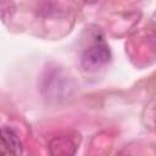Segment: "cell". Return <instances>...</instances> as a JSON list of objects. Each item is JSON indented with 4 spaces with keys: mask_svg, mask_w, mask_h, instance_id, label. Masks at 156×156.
I'll return each instance as SVG.
<instances>
[{
    "mask_svg": "<svg viewBox=\"0 0 156 156\" xmlns=\"http://www.w3.org/2000/svg\"><path fill=\"white\" fill-rule=\"evenodd\" d=\"M76 88L77 84L74 79L58 67L48 68L41 77V94L50 101L60 102L68 99Z\"/></svg>",
    "mask_w": 156,
    "mask_h": 156,
    "instance_id": "6da1fadb",
    "label": "cell"
},
{
    "mask_svg": "<svg viewBox=\"0 0 156 156\" xmlns=\"http://www.w3.org/2000/svg\"><path fill=\"white\" fill-rule=\"evenodd\" d=\"M111 52L104 41H99L88 48L82 55V66L85 71H96L110 61Z\"/></svg>",
    "mask_w": 156,
    "mask_h": 156,
    "instance_id": "7a4b0ae2",
    "label": "cell"
},
{
    "mask_svg": "<svg viewBox=\"0 0 156 156\" xmlns=\"http://www.w3.org/2000/svg\"><path fill=\"white\" fill-rule=\"evenodd\" d=\"M50 156H74L77 152V144L67 135L54 138L49 143Z\"/></svg>",
    "mask_w": 156,
    "mask_h": 156,
    "instance_id": "3957f363",
    "label": "cell"
},
{
    "mask_svg": "<svg viewBox=\"0 0 156 156\" xmlns=\"http://www.w3.org/2000/svg\"><path fill=\"white\" fill-rule=\"evenodd\" d=\"M0 140L16 156H20L22 154V144H21V140H20L18 135L16 134V132L11 127L5 126V127H2L0 129Z\"/></svg>",
    "mask_w": 156,
    "mask_h": 156,
    "instance_id": "277c9868",
    "label": "cell"
},
{
    "mask_svg": "<svg viewBox=\"0 0 156 156\" xmlns=\"http://www.w3.org/2000/svg\"><path fill=\"white\" fill-rule=\"evenodd\" d=\"M16 10V6L12 1H0V20L10 18Z\"/></svg>",
    "mask_w": 156,
    "mask_h": 156,
    "instance_id": "5b68a950",
    "label": "cell"
},
{
    "mask_svg": "<svg viewBox=\"0 0 156 156\" xmlns=\"http://www.w3.org/2000/svg\"><path fill=\"white\" fill-rule=\"evenodd\" d=\"M0 156H16L13 152H11L4 144L2 141L0 140Z\"/></svg>",
    "mask_w": 156,
    "mask_h": 156,
    "instance_id": "8992f818",
    "label": "cell"
},
{
    "mask_svg": "<svg viewBox=\"0 0 156 156\" xmlns=\"http://www.w3.org/2000/svg\"><path fill=\"white\" fill-rule=\"evenodd\" d=\"M118 156H130L128 152H126V151H122V152H119V155Z\"/></svg>",
    "mask_w": 156,
    "mask_h": 156,
    "instance_id": "52a82bcc",
    "label": "cell"
}]
</instances>
